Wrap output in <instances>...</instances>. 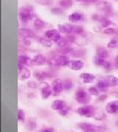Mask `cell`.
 Listing matches in <instances>:
<instances>
[{
	"label": "cell",
	"instance_id": "6da1fadb",
	"mask_svg": "<svg viewBox=\"0 0 118 132\" xmlns=\"http://www.w3.org/2000/svg\"><path fill=\"white\" fill-rule=\"evenodd\" d=\"M58 29L59 31L63 33H67V34H72V33H82L83 32V28L78 26H74V24H58Z\"/></svg>",
	"mask_w": 118,
	"mask_h": 132
},
{
	"label": "cell",
	"instance_id": "7a4b0ae2",
	"mask_svg": "<svg viewBox=\"0 0 118 132\" xmlns=\"http://www.w3.org/2000/svg\"><path fill=\"white\" fill-rule=\"evenodd\" d=\"M78 113L80 116H83V117H86V118H93L95 116V109L93 106H84V107H80L78 109Z\"/></svg>",
	"mask_w": 118,
	"mask_h": 132
},
{
	"label": "cell",
	"instance_id": "3957f363",
	"mask_svg": "<svg viewBox=\"0 0 118 132\" xmlns=\"http://www.w3.org/2000/svg\"><path fill=\"white\" fill-rule=\"evenodd\" d=\"M48 62H50L52 65H54V66L66 67V66L69 65L70 60H69V58H68V57L60 55V56L53 57V58H51V59H49Z\"/></svg>",
	"mask_w": 118,
	"mask_h": 132
},
{
	"label": "cell",
	"instance_id": "277c9868",
	"mask_svg": "<svg viewBox=\"0 0 118 132\" xmlns=\"http://www.w3.org/2000/svg\"><path fill=\"white\" fill-rule=\"evenodd\" d=\"M78 128H80L81 130H83L84 132H99L103 131L104 128L94 125L92 123L89 122H81L78 124Z\"/></svg>",
	"mask_w": 118,
	"mask_h": 132
},
{
	"label": "cell",
	"instance_id": "5b68a950",
	"mask_svg": "<svg viewBox=\"0 0 118 132\" xmlns=\"http://www.w3.org/2000/svg\"><path fill=\"white\" fill-rule=\"evenodd\" d=\"M75 99L78 103L85 105V104H88V103L91 101V96H90V94H88L86 91L80 89L76 92Z\"/></svg>",
	"mask_w": 118,
	"mask_h": 132
},
{
	"label": "cell",
	"instance_id": "8992f818",
	"mask_svg": "<svg viewBox=\"0 0 118 132\" xmlns=\"http://www.w3.org/2000/svg\"><path fill=\"white\" fill-rule=\"evenodd\" d=\"M19 17H20V20H21L22 23L27 24V23H29V22L33 18V13L31 9L23 8V9L20 11Z\"/></svg>",
	"mask_w": 118,
	"mask_h": 132
},
{
	"label": "cell",
	"instance_id": "52a82bcc",
	"mask_svg": "<svg viewBox=\"0 0 118 132\" xmlns=\"http://www.w3.org/2000/svg\"><path fill=\"white\" fill-rule=\"evenodd\" d=\"M52 91H53V95H59L61 93L63 89H64V86H63V80L56 78L52 81Z\"/></svg>",
	"mask_w": 118,
	"mask_h": 132
},
{
	"label": "cell",
	"instance_id": "ba28073f",
	"mask_svg": "<svg viewBox=\"0 0 118 132\" xmlns=\"http://www.w3.org/2000/svg\"><path fill=\"white\" fill-rule=\"evenodd\" d=\"M45 36L47 37V39L51 40L53 42H59L62 39L61 34L59 31H57L55 29H49L45 32Z\"/></svg>",
	"mask_w": 118,
	"mask_h": 132
},
{
	"label": "cell",
	"instance_id": "9c48e42d",
	"mask_svg": "<svg viewBox=\"0 0 118 132\" xmlns=\"http://www.w3.org/2000/svg\"><path fill=\"white\" fill-rule=\"evenodd\" d=\"M18 69H19L18 72H19L20 80H25V79L30 78V76H31V71H29V69L25 68V66L22 65V64H20V63H18Z\"/></svg>",
	"mask_w": 118,
	"mask_h": 132
},
{
	"label": "cell",
	"instance_id": "30bf717a",
	"mask_svg": "<svg viewBox=\"0 0 118 132\" xmlns=\"http://www.w3.org/2000/svg\"><path fill=\"white\" fill-rule=\"evenodd\" d=\"M68 67H69V69L73 70V71H80L84 67V63L80 60H71Z\"/></svg>",
	"mask_w": 118,
	"mask_h": 132
},
{
	"label": "cell",
	"instance_id": "8fae6325",
	"mask_svg": "<svg viewBox=\"0 0 118 132\" xmlns=\"http://www.w3.org/2000/svg\"><path fill=\"white\" fill-rule=\"evenodd\" d=\"M105 111L108 113H115L118 112V101H112L105 106Z\"/></svg>",
	"mask_w": 118,
	"mask_h": 132
},
{
	"label": "cell",
	"instance_id": "7c38bea8",
	"mask_svg": "<svg viewBox=\"0 0 118 132\" xmlns=\"http://www.w3.org/2000/svg\"><path fill=\"white\" fill-rule=\"evenodd\" d=\"M41 97H43V99H47V98H49V96L52 94V87H50L48 84H45V83H43L41 84Z\"/></svg>",
	"mask_w": 118,
	"mask_h": 132
},
{
	"label": "cell",
	"instance_id": "4fadbf2b",
	"mask_svg": "<svg viewBox=\"0 0 118 132\" xmlns=\"http://www.w3.org/2000/svg\"><path fill=\"white\" fill-rule=\"evenodd\" d=\"M32 63L34 66H43L46 64V59L43 56V55H36L32 59Z\"/></svg>",
	"mask_w": 118,
	"mask_h": 132
},
{
	"label": "cell",
	"instance_id": "5bb4252c",
	"mask_svg": "<svg viewBox=\"0 0 118 132\" xmlns=\"http://www.w3.org/2000/svg\"><path fill=\"white\" fill-rule=\"evenodd\" d=\"M81 79L83 80L84 83H93L94 80H95V76L94 75H91L88 72H84L80 76Z\"/></svg>",
	"mask_w": 118,
	"mask_h": 132
},
{
	"label": "cell",
	"instance_id": "9a60e30c",
	"mask_svg": "<svg viewBox=\"0 0 118 132\" xmlns=\"http://www.w3.org/2000/svg\"><path fill=\"white\" fill-rule=\"evenodd\" d=\"M67 104L64 102V101H62V100H55L51 105V108L52 110H54V111H60L62 109L64 108V107H66Z\"/></svg>",
	"mask_w": 118,
	"mask_h": 132
},
{
	"label": "cell",
	"instance_id": "2e32d148",
	"mask_svg": "<svg viewBox=\"0 0 118 132\" xmlns=\"http://www.w3.org/2000/svg\"><path fill=\"white\" fill-rule=\"evenodd\" d=\"M104 80L107 82V84L110 87H114V86L118 85V77L114 76H106L104 77Z\"/></svg>",
	"mask_w": 118,
	"mask_h": 132
},
{
	"label": "cell",
	"instance_id": "e0dca14e",
	"mask_svg": "<svg viewBox=\"0 0 118 132\" xmlns=\"http://www.w3.org/2000/svg\"><path fill=\"white\" fill-rule=\"evenodd\" d=\"M18 63L20 64H22L24 66H30V65H32L33 63H32V59L28 57L27 55H20L18 57Z\"/></svg>",
	"mask_w": 118,
	"mask_h": 132
},
{
	"label": "cell",
	"instance_id": "ac0fdd59",
	"mask_svg": "<svg viewBox=\"0 0 118 132\" xmlns=\"http://www.w3.org/2000/svg\"><path fill=\"white\" fill-rule=\"evenodd\" d=\"M19 34H20V37L22 38H28V37H33V36H34V33L32 30L28 29V28H20Z\"/></svg>",
	"mask_w": 118,
	"mask_h": 132
},
{
	"label": "cell",
	"instance_id": "d6986e66",
	"mask_svg": "<svg viewBox=\"0 0 118 132\" xmlns=\"http://www.w3.org/2000/svg\"><path fill=\"white\" fill-rule=\"evenodd\" d=\"M68 19L69 21H71L72 23H77V22H80L81 20L83 19V15L81 14V13H73V14H71L69 17H68Z\"/></svg>",
	"mask_w": 118,
	"mask_h": 132
},
{
	"label": "cell",
	"instance_id": "ffe728a7",
	"mask_svg": "<svg viewBox=\"0 0 118 132\" xmlns=\"http://www.w3.org/2000/svg\"><path fill=\"white\" fill-rule=\"evenodd\" d=\"M50 76H51V75H49L46 71H39V72L38 71V72L34 73V77L38 78V80H44L45 78L50 77Z\"/></svg>",
	"mask_w": 118,
	"mask_h": 132
},
{
	"label": "cell",
	"instance_id": "44dd1931",
	"mask_svg": "<svg viewBox=\"0 0 118 132\" xmlns=\"http://www.w3.org/2000/svg\"><path fill=\"white\" fill-rule=\"evenodd\" d=\"M96 56L105 59L106 57L108 56V52H107V50L104 47H99L96 49Z\"/></svg>",
	"mask_w": 118,
	"mask_h": 132
},
{
	"label": "cell",
	"instance_id": "7402d4cb",
	"mask_svg": "<svg viewBox=\"0 0 118 132\" xmlns=\"http://www.w3.org/2000/svg\"><path fill=\"white\" fill-rule=\"evenodd\" d=\"M98 88H99V90H101V91H106L107 90V88L109 87V85L107 84V82L105 81V80H99V82H98Z\"/></svg>",
	"mask_w": 118,
	"mask_h": 132
},
{
	"label": "cell",
	"instance_id": "603a6c76",
	"mask_svg": "<svg viewBox=\"0 0 118 132\" xmlns=\"http://www.w3.org/2000/svg\"><path fill=\"white\" fill-rule=\"evenodd\" d=\"M45 26H46V24L43 22V20H39V19L36 20L34 23H33V27H34L36 29H43Z\"/></svg>",
	"mask_w": 118,
	"mask_h": 132
},
{
	"label": "cell",
	"instance_id": "cb8c5ba5",
	"mask_svg": "<svg viewBox=\"0 0 118 132\" xmlns=\"http://www.w3.org/2000/svg\"><path fill=\"white\" fill-rule=\"evenodd\" d=\"M59 4H60V6L63 7V8H69V7H71L72 4H73V1H72V0H60Z\"/></svg>",
	"mask_w": 118,
	"mask_h": 132
},
{
	"label": "cell",
	"instance_id": "d4e9b609",
	"mask_svg": "<svg viewBox=\"0 0 118 132\" xmlns=\"http://www.w3.org/2000/svg\"><path fill=\"white\" fill-rule=\"evenodd\" d=\"M70 110H71L70 107H69V106H66V107H64L62 110L58 111V113H59L60 116H62V117H66V116H68L69 113H70Z\"/></svg>",
	"mask_w": 118,
	"mask_h": 132
},
{
	"label": "cell",
	"instance_id": "484cf974",
	"mask_svg": "<svg viewBox=\"0 0 118 132\" xmlns=\"http://www.w3.org/2000/svg\"><path fill=\"white\" fill-rule=\"evenodd\" d=\"M63 86H64V89L69 90L73 87V82L71 79H64L63 80Z\"/></svg>",
	"mask_w": 118,
	"mask_h": 132
},
{
	"label": "cell",
	"instance_id": "4316f807",
	"mask_svg": "<svg viewBox=\"0 0 118 132\" xmlns=\"http://www.w3.org/2000/svg\"><path fill=\"white\" fill-rule=\"evenodd\" d=\"M105 118H106V116H105V113H104L102 111L96 112V113H95V116H94V118H95L96 120H103V119H105Z\"/></svg>",
	"mask_w": 118,
	"mask_h": 132
},
{
	"label": "cell",
	"instance_id": "83f0119b",
	"mask_svg": "<svg viewBox=\"0 0 118 132\" xmlns=\"http://www.w3.org/2000/svg\"><path fill=\"white\" fill-rule=\"evenodd\" d=\"M107 47L108 48H116L118 47V38H114L111 41L107 43Z\"/></svg>",
	"mask_w": 118,
	"mask_h": 132
},
{
	"label": "cell",
	"instance_id": "f1b7e54d",
	"mask_svg": "<svg viewBox=\"0 0 118 132\" xmlns=\"http://www.w3.org/2000/svg\"><path fill=\"white\" fill-rule=\"evenodd\" d=\"M38 41H40V43L44 45L45 47H51L52 43H51V40H49V39H43V38H39L38 39Z\"/></svg>",
	"mask_w": 118,
	"mask_h": 132
},
{
	"label": "cell",
	"instance_id": "f546056e",
	"mask_svg": "<svg viewBox=\"0 0 118 132\" xmlns=\"http://www.w3.org/2000/svg\"><path fill=\"white\" fill-rule=\"evenodd\" d=\"M104 59L103 58H101V57H99V56H96L95 58H94V64L96 65V66H103V64H104Z\"/></svg>",
	"mask_w": 118,
	"mask_h": 132
},
{
	"label": "cell",
	"instance_id": "4dcf8cb0",
	"mask_svg": "<svg viewBox=\"0 0 118 132\" xmlns=\"http://www.w3.org/2000/svg\"><path fill=\"white\" fill-rule=\"evenodd\" d=\"M99 88L98 87H90L89 88V93L91 95H94V96H99Z\"/></svg>",
	"mask_w": 118,
	"mask_h": 132
},
{
	"label": "cell",
	"instance_id": "1f68e13d",
	"mask_svg": "<svg viewBox=\"0 0 118 132\" xmlns=\"http://www.w3.org/2000/svg\"><path fill=\"white\" fill-rule=\"evenodd\" d=\"M18 119H19V121H24L25 120V113L21 109L18 110Z\"/></svg>",
	"mask_w": 118,
	"mask_h": 132
},
{
	"label": "cell",
	"instance_id": "d6a6232c",
	"mask_svg": "<svg viewBox=\"0 0 118 132\" xmlns=\"http://www.w3.org/2000/svg\"><path fill=\"white\" fill-rule=\"evenodd\" d=\"M101 26L103 27V28H106V27H109L110 24H112V22L111 21H109V20L107 19H101Z\"/></svg>",
	"mask_w": 118,
	"mask_h": 132
},
{
	"label": "cell",
	"instance_id": "836d02e7",
	"mask_svg": "<svg viewBox=\"0 0 118 132\" xmlns=\"http://www.w3.org/2000/svg\"><path fill=\"white\" fill-rule=\"evenodd\" d=\"M27 127H28V129H30V130H33V129L36 128V122H34V121L32 122V119H30L28 124H27Z\"/></svg>",
	"mask_w": 118,
	"mask_h": 132
},
{
	"label": "cell",
	"instance_id": "e575fe53",
	"mask_svg": "<svg viewBox=\"0 0 118 132\" xmlns=\"http://www.w3.org/2000/svg\"><path fill=\"white\" fill-rule=\"evenodd\" d=\"M65 39H66L67 41H69V42H75V36L73 35V34H67V36L65 37Z\"/></svg>",
	"mask_w": 118,
	"mask_h": 132
},
{
	"label": "cell",
	"instance_id": "d590c367",
	"mask_svg": "<svg viewBox=\"0 0 118 132\" xmlns=\"http://www.w3.org/2000/svg\"><path fill=\"white\" fill-rule=\"evenodd\" d=\"M103 32L105 33V34H114L116 31H115V29H114V28H105Z\"/></svg>",
	"mask_w": 118,
	"mask_h": 132
},
{
	"label": "cell",
	"instance_id": "8d00e7d4",
	"mask_svg": "<svg viewBox=\"0 0 118 132\" xmlns=\"http://www.w3.org/2000/svg\"><path fill=\"white\" fill-rule=\"evenodd\" d=\"M105 69V70H110L111 68H112V66H111V63L108 61H105L104 62V64H103V66H102Z\"/></svg>",
	"mask_w": 118,
	"mask_h": 132
},
{
	"label": "cell",
	"instance_id": "74e56055",
	"mask_svg": "<svg viewBox=\"0 0 118 132\" xmlns=\"http://www.w3.org/2000/svg\"><path fill=\"white\" fill-rule=\"evenodd\" d=\"M106 98H107V95L102 94V95H100L99 98H98V101H99V102H103L104 100H106Z\"/></svg>",
	"mask_w": 118,
	"mask_h": 132
},
{
	"label": "cell",
	"instance_id": "f35d334b",
	"mask_svg": "<svg viewBox=\"0 0 118 132\" xmlns=\"http://www.w3.org/2000/svg\"><path fill=\"white\" fill-rule=\"evenodd\" d=\"M40 132H54V130H53L52 128H45V129L41 130Z\"/></svg>",
	"mask_w": 118,
	"mask_h": 132
},
{
	"label": "cell",
	"instance_id": "ab89813d",
	"mask_svg": "<svg viewBox=\"0 0 118 132\" xmlns=\"http://www.w3.org/2000/svg\"><path fill=\"white\" fill-rule=\"evenodd\" d=\"M52 13H57V14H60L61 13V11L58 9H53L52 10Z\"/></svg>",
	"mask_w": 118,
	"mask_h": 132
},
{
	"label": "cell",
	"instance_id": "60d3db41",
	"mask_svg": "<svg viewBox=\"0 0 118 132\" xmlns=\"http://www.w3.org/2000/svg\"><path fill=\"white\" fill-rule=\"evenodd\" d=\"M115 67L118 69V56L115 58Z\"/></svg>",
	"mask_w": 118,
	"mask_h": 132
},
{
	"label": "cell",
	"instance_id": "b9f144b4",
	"mask_svg": "<svg viewBox=\"0 0 118 132\" xmlns=\"http://www.w3.org/2000/svg\"><path fill=\"white\" fill-rule=\"evenodd\" d=\"M86 1H88V2H94V1H96V0H86Z\"/></svg>",
	"mask_w": 118,
	"mask_h": 132
},
{
	"label": "cell",
	"instance_id": "7bdbcfd3",
	"mask_svg": "<svg viewBox=\"0 0 118 132\" xmlns=\"http://www.w3.org/2000/svg\"><path fill=\"white\" fill-rule=\"evenodd\" d=\"M75 1H78V2H81V1H85V0H75Z\"/></svg>",
	"mask_w": 118,
	"mask_h": 132
},
{
	"label": "cell",
	"instance_id": "ee69618b",
	"mask_svg": "<svg viewBox=\"0 0 118 132\" xmlns=\"http://www.w3.org/2000/svg\"><path fill=\"white\" fill-rule=\"evenodd\" d=\"M117 125H118V123H117Z\"/></svg>",
	"mask_w": 118,
	"mask_h": 132
}]
</instances>
